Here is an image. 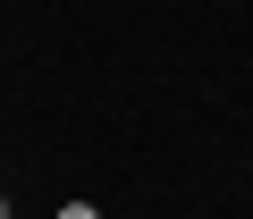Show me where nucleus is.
I'll use <instances>...</instances> for the list:
<instances>
[{
    "label": "nucleus",
    "mask_w": 253,
    "mask_h": 219,
    "mask_svg": "<svg viewBox=\"0 0 253 219\" xmlns=\"http://www.w3.org/2000/svg\"><path fill=\"white\" fill-rule=\"evenodd\" d=\"M59 219H101V211H93V202H68V211H59Z\"/></svg>",
    "instance_id": "1"
},
{
    "label": "nucleus",
    "mask_w": 253,
    "mask_h": 219,
    "mask_svg": "<svg viewBox=\"0 0 253 219\" xmlns=\"http://www.w3.org/2000/svg\"><path fill=\"white\" fill-rule=\"evenodd\" d=\"M0 219H17V211H9V194H0Z\"/></svg>",
    "instance_id": "2"
}]
</instances>
